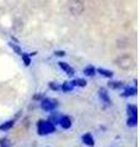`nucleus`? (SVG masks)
<instances>
[{
  "label": "nucleus",
  "mask_w": 140,
  "mask_h": 147,
  "mask_svg": "<svg viewBox=\"0 0 140 147\" xmlns=\"http://www.w3.org/2000/svg\"><path fill=\"white\" fill-rule=\"evenodd\" d=\"M55 131H57V127L49 120H38L37 121V134L39 136H47V135L54 134Z\"/></svg>",
  "instance_id": "obj_1"
},
{
  "label": "nucleus",
  "mask_w": 140,
  "mask_h": 147,
  "mask_svg": "<svg viewBox=\"0 0 140 147\" xmlns=\"http://www.w3.org/2000/svg\"><path fill=\"white\" fill-rule=\"evenodd\" d=\"M114 64L118 67L120 69H123V70H129V69H132L134 66V59L133 57H130V55L128 54H123V55H120V57H118L114 60Z\"/></svg>",
  "instance_id": "obj_2"
},
{
  "label": "nucleus",
  "mask_w": 140,
  "mask_h": 147,
  "mask_svg": "<svg viewBox=\"0 0 140 147\" xmlns=\"http://www.w3.org/2000/svg\"><path fill=\"white\" fill-rule=\"evenodd\" d=\"M41 104V108L44 110V112H53V110H55L58 108V105H59V103H58V99H55V98H47V97H44L43 99L39 102Z\"/></svg>",
  "instance_id": "obj_3"
},
{
  "label": "nucleus",
  "mask_w": 140,
  "mask_h": 147,
  "mask_svg": "<svg viewBox=\"0 0 140 147\" xmlns=\"http://www.w3.org/2000/svg\"><path fill=\"white\" fill-rule=\"evenodd\" d=\"M69 11L71 13L73 16H79L81 15L85 10V6H84V3L81 0H71V1L69 3Z\"/></svg>",
  "instance_id": "obj_4"
},
{
  "label": "nucleus",
  "mask_w": 140,
  "mask_h": 147,
  "mask_svg": "<svg viewBox=\"0 0 140 147\" xmlns=\"http://www.w3.org/2000/svg\"><path fill=\"white\" fill-rule=\"evenodd\" d=\"M99 97L101 99V102L105 103L106 105H108V107L112 104V100H111V97L108 94V91H107L106 88H103V87L99 88Z\"/></svg>",
  "instance_id": "obj_5"
},
{
  "label": "nucleus",
  "mask_w": 140,
  "mask_h": 147,
  "mask_svg": "<svg viewBox=\"0 0 140 147\" xmlns=\"http://www.w3.org/2000/svg\"><path fill=\"white\" fill-rule=\"evenodd\" d=\"M58 66L62 69V70H63L65 74H67L69 77H73L74 75H75V70H74V69L70 66L68 63H65V61H59V63H58Z\"/></svg>",
  "instance_id": "obj_6"
},
{
  "label": "nucleus",
  "mask_w": 140,
  "mask_h": 147,
  "mask_svg": "<svg viewBox=\"0 0 140 147\" xmlns=\"http://www.w3.org/2000/svg\"><path fill=\"white\" fill-rule=\"evenodd\" d=\"M59 125L62 129H64V130H68V129L71 127L73 125V121H71V118L68 117V115H62L59 119Z\"/></svg>",
  "instance_id": "obj_7"
},
{
  "label": "nucleus",
  "mask_w": 140,
  "mask_h": 147,
  "mask_svg": "<svg viewBox=\"0 0 140 147\" xmlns=\"http://www.w3.org/2000/svg\"><path fill=\"white\" fill-rule=\"evenodd\" d=\"M138 93V90H137V87H125L124 91L120 93V97H123V98H129V97H134V96H137Z\"/></svg>",
  "instance_id": "obj_8"
},
{
  "label": "nucleus",
  "mask_w": 140,
  "mask_h": 147,
  "mask_svg": "<svg viewBox=\"0 0 140 147\" xmlns=\"http://www.w3.org/2000/svg\"><path fill=\"white\" fill-rule=\"evenodd\" d=\"M81 141L84 142V145H86L87 147H93L95 146V139L93 136L90 134V132H86L81 136Z\"/></svg>",
  "instance_id": "obj_9"
},
{
  "label": "nucleus",
  "mask_w": 140,
  "mask_h": 147,
  "mask_svg": "<svg viewBox=\"0 0 140 147\" xmlns=\"http://www.w3.org/2000/svg\"><path fill=\"white\" fill-rule=\"evenodd\" d=\"M96 74H100L101 76L106 77V79H112L113 77V71L112 70H108V69H105V67H99L96 69Z\"/></svg>",
  "instance_id": "obj_10"
},
{
  "label": "nucleus",
  "mask_w": 140,
  "mask_h": 147,
  "mask_svg": "<svg viewBox=\"0 0 140 147\" xmlns=\"http://www.w3.org/2000/svg\"><path fill=\"white\" fill-rule=\"evenodd\" d=\"M62 115H63L62 113L53 110V112H50V114H49V117H48L47 120H49L50 123H53L54 125H57V124H59V119H60V117H62Z\"/></svg>",
  "instance_id": "obj_11"
},
{
  "label": "nucleus",
  "mask_w": 140,
  "mask_h": 147,
  "mask_svg": "<svg viewBox=\"0 0 140 147\" xmlns=\"http://www.w3.org/2000/svg\"><path fill=\"white\" fill-rule=\"evenodd\" d=\"M15 125V119H10V120L4 121L3 124H0V131H9L11 130Z\"/></svg>",
  "instance_id": "obj_12"
},
{
  "label": "nucleus",
  "mask_w": 140,
  "mask_h": 147,
  "mask_svg": "<svg viewBox=\"0 0 140 147\" xmlns=\"http://www.w3.org/2000/svg\"><path fill=\"white\" fill-rule=\"evenodd\" d=\"M107 86H108V88H111V90H120V88H123V87H124V84L122 81H113V80H111Z\"/></svg>",
  "instance_id": "obj_13"
},
{
  "label": "nucleus",
  "mask_w": 140,
  "mask_h": 147,
  "mask_svg": "<svg viewBox=\"0 0 140 147\" xmlns=\"http://www.w3.org/2000/svg\"><path fill=\"white\" fill-rule=\"evenodd\" d=\"M127 114H128V117H138V107L135 104H128Z\"/></svg>",
  "instance_id": "obj_14"
},
{
  "label": "nucleus",
  "mask_w": 140,
  "mask_h": 147,
  "mask_svg": "<svg viewBox=\"0 0 140 147\" xmlns=\"http://www.w3.org/2000/svg\"><path fill=\"white\" fill-rule=\"evenodd\" d=\"M74 90V86L71 85L70 81H65L63 84H60V91H63L64 93H68V92H71Z\"/></svg>",
  "instance_id": "obj_15"
},
{
  "label": "nucleus",
  "mask_w": 140,
  "mask_h": 147,
  "mask_svg": "<svg viewBox=\"0 0 140 147\" xmlns=\"http://www.w3.org/2000/svg\"><path fill=\"white\" fill-rule=\"evenodd\" d=\"M84 75L87 77H93L96 75V67L92 65H87L85 69H84Z\"/></svg>",
  "instance_id": "obj_16"
},
{
  "label": "nucleus",
  "mask_w": 140,
  "mask_h": 147,
  "mask_svg": "<svg viewBox=\"0 0 140 147\" xmlns=\"http://www.w3.org/2000/svg\"><path fill=\"white\" fill-rule=\"evenodd\" d=\"M21 59H22V63L25 64V66H30L31 64H32V59L30 57V54L29 53H25V52H22V54L20 55Z\"/></svg>",
  "instance_id": "obj_17"
},
{
  "label": "nucleus",
  "mask_w": 140,
  "mask_h": 147,
  "mask_svg": "<svg viewBox=\"0 0 140 147\" xmlns=\"http://www.w3.org/2000/svg\"><path fill=\"white\" fill-rule=\"evenodd\" d=\"M70 82H71V85L74 87H86L87 85L85 79H75V80H71Z\"/></svg>",
  "instance_id": "obj_18"
},
{
  "label": "nucleus",
  "mask_w": 140,
  "mask_h": 147,
  "mask_svg": "<svg viewBox=\"0 0 140 147\" xmlns=\"http://www.w3.org/2000/svg\"><path fill=\"white\" fill-rule=\"evenodd\" d=\"M9 47H10L17 55H21L22 54V49H21V47L17 43H15V42H9Z\"/></svg>",
  "instance_id": "obj_19"
},
{
  "label": "nucleus",
  "mask_w": 140,
  "mask_h": 147,
  "mask_svg": "<svg viewBox=\"0 0 140 147\" xmlns=\"http://www.w3.org/2000/svg\"><path fill=\"white\" fill-rule=\"evenodd\" d=\"M138 125V117H128L127 119V126L134 127Z\"/></svg>",
  "instance_id": "obj_20"
},
{
  "label": "nucleus",
  "mask_w": 140,
  "mask_h": 147,
  "mask_svg": "<svg viewBox=\"0 0 140 147\" xmlns=\"http://www.w3.org/2000/svg\"><path fill=\"white\" fill-rule=\"evenodd\" d=\"M48 87L52 91H60V84L57 81H50L48 84Z\"/></svg>",
  "instance_id": "obj_21"
},
{
  "label": "nucleus",
  "mask_w": 140,
  "mask_h": 147,
  "mask_svg": "<svg viewBox=\"0 0 140 147\" xmlns=\"http://www.w3.org/2000/svg\"><path fill=\"white\" fill-rule=\"evenodd\" d=\"M0 147H10V141L7 137H1L0 139Z\"/></svg>",
  "instance_id": "obj_22"
},
{
  "label": "nucleus",
  "mask_w": 140,
  "mask_h": 147,
  "mask_svg": "<svg viewBox=\"0 0 140 147\" xmlns=\"http://www.w3.org/2000/svg\"><path fill=\"white\" fill-rule=\"evenodd\" d=\"M43 98H44V94H43V93H41V92H38V93H36V94L33 96V97H32V99L36 100V102H41V100L43 99Z\"/></svg>",
  "instance_id": "obj_23"
},
{
  "label": "nucleus",
  "mask_w": 140,
  "mask_h": 147,
  "mask_svg": "<svg viewBox=\"0 0 140 147\" xmlns=\"http://www.w3.org/2000/svg\"><path fill=\"white\" fill-rule=\"evenodd\" d=\"M54 55H55V57H58V58H63V57H65V55H67V53H65L64 50H55Z\"/></svg>",
  "instance_id": "obj_24"
}]
</instances>
